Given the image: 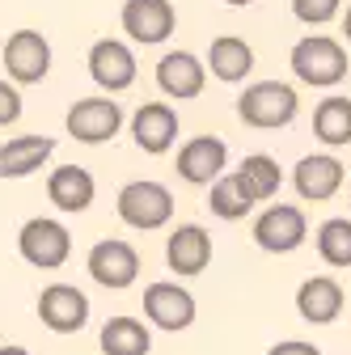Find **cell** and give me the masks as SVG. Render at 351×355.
<instances>
[{"instance_id":"19","label":"cell","mask_w":351,"mask_h":355,"mask_svg":"<svg viewBox=\"0 0 351 355\" xmlns=\"http://www.w3.org/2000/svg\"><path fill=\"white\" fill-rule=\"evenodd\" d=\"M94 195H98V182H94V173L85 169V165H60L47 178V199L60 211H68V216L89 211L94 207Z\"/></svg>"},{"instance_id":"15","label":"cell","mask_w":351,"mask_h":355,"mask_svg":"<svg viewBox=\"0 0 351 355\" xmlns=\"http://www.w3.org/2000/svg\"><path fill=\"white\" fill-rule=\"evenodd\" d=\"M131 140H136V148L148 153V157L169 153L173 140H178V110L169 102H144L136 114H131Z\"/></svg>"},{"instance_id":"1","label":"cell","mask_w":351,"mask_h":355,"mask_svg":"<svg viewBox=\"0 0 351 355\" xmlns=\"http://www.w3.org/2000/svg\"><path fill=\"white\" fill-rule=\"evenodd\" d=\"M296 114H300V98H296V89L284 85V80H254L237 98V119L246 127H258V131H280Z\"/></svg>"},{"instance_id":"23","label":"cell","mask_w":351,"mask_h":355,"mask_svg":"<svg viewBox=\"0 0 351 355\" xmlns=\"http://www.w3.org/2000/svg\"><path fill=\"white\" fill-rule=\"evenodd\" d=\"M102 355H148L153 351V334L140 318H110L98 334Z\"/></svg>"},{"instance_id":"21","label":"cell","mask_w":351,"mask_h":355,"mask_svg":"<svg viewBox=\"0 0 351 355\" xmlns=\"http://www.w3.org/2000/svg\"><path fill=\"white\" fill-rule=\"evenodd\" d=\"M55 157L51 136H13L9 144H0V178H30Z\"/></svg>"},{"instance_id":"29","label":"cell","mask_w":351,"mask_h":355,"mask_svg":"<svg viewBox=\"0 0 351 355\" xmlns=\"http://www.w3.org/2000/svg\"><path fill=\"white\" fill-rule=\"evenodd\" d=\"M267 355H322L314 343H305V338H284V343H275Z\"/></svg>"},{"instance_id":"20","label":"cell","mask_w":351,"mask_h":355,"mask_svg":"<svg viewBox=\"0 0 351 355\" xmlns=\"http://www.w3.org/2000/svg\"><path fill=\"white\" fill-rule=\"evenodd\" d=\"M207 72L216 80H225V85H241L250 72H254V47L246 38L237 34H221V38H212V47H207Z\"/></svg>"},{"instance_id":"12","label":"cell","mask_w":351,"mask_h":355,"mask_svg":"<svg viewBox=\"0 0 351 355\" xmlns=\"http://www.w3.org/2000/svg\"><path fill=\"white\" fill-rule=\"evenodd\" d=\"M144 318L157 330L178 334V330H187L195 322V296L173 279H157V284L144 288Z\"/></svg>"},{"instance_id":"16","label":"cell","mask_w":351,"mask_h":355,"mask_svg":"<svg viewBox=\"0 0 351 355\" xmlns=\"http://www.w3.org/2000/svg\"><path fill=\"white\" fill-rule=\"evenodd\" d=\"M343 178H347V169H343L339 157H330V153H309V157H300V161H296V169H292V187H296L300 199L326 203V199L339 195Z\"/></svg>"},{"instance_id":"33","label":"cell","mask_w":351,"mask_h":355,"mask_svg":"<svg viewBox=\"0 0 351 355\" xmlns=\"http://www.w3.org/2000/svg\"><path fill=\"white\" fill-rule=\"evenodd\" d=\"M347 199H351V191H347Z\"/></svg>"},{"instance_id":"32","label":"cell","mask_w":351,"mask_h":355,"mask_svg":"<svg viewBox=\"0 0 351 355\" xmlns=\"http://www.w3.org/2000/svg\"><path fill=\"white\" fill-rule=\"evenodd\" d=\"M225 5H233V9H246V5H254V0H225Z\"/></svg>"},{"instance_id":"3","label":"cell","mask_w":351,"mask_h":355,"mask_svg":"<svg viewBox=\"0 0 351 355\" xmlns=\"http://www.w3.org/2000/svg\"><path fill=\"white\" fill-rule=\"evenodd\" d=\"M114 211L127 229H140V233H153V229H165L173 220V195L165 182H153V178H140V182H127L114 199Z\"/></svg>"},{"instance_id":"8","label":"cell","mask_w":351,"mask_h":355,"mask_svg":"<svg viewBox=\"0 0 351 355\" xmlns=\"http://www.w3.org/2000/svg\"><path fill=\"white\" fill-rule=\"evenodd\" d=\"M136 51L127 47L123 38H98L89 47V76L102 94H123V89L136 85Z\"/></svg>"},{"instance_id":"31","label":"cell","mask_w":351,"mask_h":355,"mask_svg":"<svg viewBox=\"0 0 351 355\" xmlns=\"http://www.w3.org/2000/svg\"><path fill=\"white\" fill-rule=\"evenodd\" d=\"M0 355H30L26 347H17V343H9V347H0Z\"/></svg>"},{"instance_id":"2","label":"cell","mask_w":351,"mask_h":355,"mask_svg":"<svg viewBox=\"0 0 351 355\" xmlns=\"http://www.w3.org/2000/svg\"><path fill=\"white\" fill-rule=\"evenodd\" d=\"M292 72L300 85H309V89H334L343 76H347V51H343V42L330 38V34H309V38H300L292 55H288Z\"/></svg>"},{"instance_id":"17","label":"cell","mask_w":351,"mask_h":355,"mask_svg":"<svg viewBox=\"0 0 351 355\" xmlns=\"http://www.w3.org/2000/svg\"><path fill=\"white\" fill-rule=\"evenodd\" d=\"M165 262H169V271L182 275V279L203 275V266L212 262V233L203 225H178L165 241Z\"/></svg>"},{"instance_id":"27","label":"cell","mask_w":351,"mask_h":355,"mask_svg":"<svg viewBox=\"0 0 351 355\" xmlns=\"http://www.w3.org/2000/svg\"><path fill=\"white\" fill-rule=\"evenodd\" d=\"M343 13V0H292V17L305 26H326Z\"/></svg>"},{"instance_id":"5","label":"cell","mask_w":351,"mask_h":355,"mask_svg":"<svg viewBox=\"0 0 351 355\" xmlns=\"http://www.w3.org/2000/svg\"><path fill=\"white\" fill-rule=\"evenodd\" d=\"M64 123L76 144H110L123 131V106L114 98H80L72 102Z\"/></svg>"},{"instance_id":"6","label":"cell","mask_w":351,"mask_h":355,"mask_svg":"<svg viewBox=\"0 0 351 355\" xmlns=\"http://www.w3.org/2000/svg\"><path fill=\"white\" fill-rule=\"evenodd\" d=\"M309 237V225H305V211L296 203H271L254 220V241L267 254H292L305 245Z\"/></svg>"},{"instance_id":"11","label":"cell","mask_w":351,"mask_h":355,"mask_svg":"<svg viewBox=\"0 0 351 355\" xmlns=\"http://www.w3.org/2000/svg\"><path fill=\"white\" fill-rule=\"evenodd\" d=\"M225 165H229V144L221 136H191L173 161L178 178L191 187H212L216 178H225Z\"/></svg>"},{"instance_id":"18","label":"cell","mask_w":351,"mask_h":355,"mask_svg":"<svg viewBox=\"0 0 351 355\" xmlns=\"http://www.w3.org/2000/svg\"><path fill=\"white\" fill-rule=\"evenodd\" d=\"M343 304H347V296H343L339 279H330V275H309V279L296 288V313L309 322V326H330V322H339Z\"/></svg>"},{"instance_id":"24","label":"cell","mask_w":351,"mask_h":355,"mask_svg":"<svg viewBox=\"0 0 351 355\" xmlns=\"http://www.w3.org/2000/svg\"><path fill=\"white\" fill-rule=\"evenodd\" d=\"M314 136L326 148H347L351 144V98H322L314 110Z\"/></svg>"},{"instance_id":"28","label":"cell","mask_w":351,"mask_h":355,"mask_svg":"<svg viewBox=\"0 0 351 355\" xmlns=\"http://www.w3.org/2000/svg\"><path fill=\"white\" fill-rule=\"evenodd\" d=\"M22 119V94L13 80H0V127H13Z\"/></svg>"},{"instance_id":"30","label":"cell","mask_w":351,"mask_h":355,"mask_svg":"<svg viewBox=\"0 0 351 355\" xmlns=\"http://www.w3.org/2000/svg\"><path fill=\"white\" fill-rule=\"evenodd\" d=\"M343 38H347V47H351V0H347V13H343Z\"/></svg>"},{"instance_id":"7","label":"cell","mask_w":351,"mask_h":355,"mask_svg":"<svg viewBox=\"0 0 351 355\" xmlns=\"http://www.w3.org/2000/svg\"><path fill=\"white\" fill-rule=\"evenodd\" d=\"M85 266H89L94 284L110 288V292H123L140 279V254L131 241H119V237H106L89 250V258H85Z\"/></svg>"},{"instance_id":"9","label":"cell","mask_w":351,"mask_h":355,"mask_svg":"<svg viewBox=\"0 0 351 355\" xmlns=\"http://www.w3.org/2000/svg\"><path fill=\"white\" fill-rule=\"evenodd\" d=\"M38 322L55 334H80L89 322V296L76 284H51L38 292Z\"/></svg>"},{"instance_id":"4","label":"cell","mask_w":351,"mask_h":355,"mask_svg":"<svg viewBox=\"0 0 351 355\" xmlns=\"http://www.w3.org/2000/svg\"><path fill=\"white\" fill-rule=\"evenodd\" d=\"M17 254L38 266V271H60L72 254V233L60 225V220H47V216H34L22 225L17 233Z\"/></svg>"},{"instance_id":"13","label":"cell","mask_w":351,"mask_h":355,"mask_svg":"<svg viewBox=\"0 0 351 355\" xmlns=\"http://www.w3.org/2000/svg\"><path fill=\"white\" fill-rule=\"evenodd\" d=\"M119 21H123L131 42H140V47H161V42L173 34V26H178V9H173L169 0H127Z\"/></svg>"},{"instance_id":"26","label":"cell","mask_w":351,"mask_h":355,"mask_svg":"<svg viewBox=\"0 0 351 355\" xmlns=\"http://www.w3.org/2000/svg\"><path fill=\"white\" fill-rule=\"evenodd\" d=\"M318 254L326 266H351V220L347 216H330L318 229Z\"/></svg>"},{"instance_id":"14","label":"cell","mask_w":351,"mask_h":355,"mask_svg":"<svg viewBox=\"0 0 351 355\" xmlns=\"http://www.w3.org/2000/svg\"><path fill=\"white\" fill-rule=\"evenodd\" d=\"M207 85V64L195 51H165L157 60V89L173 102H191Z\"/></svg>"},{"instance_id":"25","label":"cell","mask_w":351,"mask_h":355,"mask_svg":"<svg viewBox=\"0 0 351 355\" xmlns=\"http://www.w3.org/2000/svg\"><path fill=\"white\" fill-rule=\"evenodd\" d=\"M237 173L250 182V191L258 195V203H262V199H275V195H280V187H284L280 161H275V157H267V153H250V157L237 165Z\"/></svg>"},{"instance_id":"22","label":"cell","mask_w":351,"mask_h":355,"mask_svg":"<svg viewBox=\"0 0 351 355\" xmlns=\"http://www.w3.org/2000/svg\"><path fill=\"white\" fill-rule=\"evenodd\" d=\"M254 203H258V195L250 191V182L237 169L225 173V178H216V182L207 187V207H212V216H221V220H246L254 211Z\"/></svg>"},{"instance_id":"10","label":"cell","mask_w":351,"mask_h":355,"mask_svg":"<svg viewBox=\"0 0 351 355\" xmlns=\"http://www.w3.org/2000/svg\"><path fill=\"white\" fill-rule=\"evenodd\" d=\"M5 72L13 85H38L51 72V42L38 30H13L5 42Z\"/></svg>"}]
</instances>
